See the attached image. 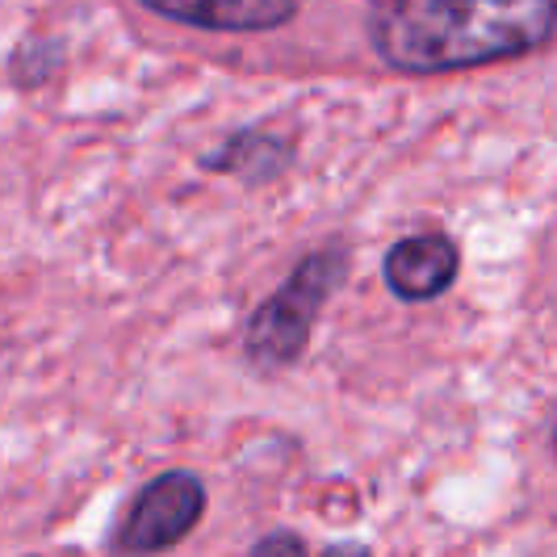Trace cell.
Masks as SVG:
<instances>
[{"instance_id": "6da1fadb", "label": "cell", "mask_w": 557, "mask_h": 557, "mask_svg": "<svg viewBox=\"0 0 557 557\" xmlns=\"http://www.w3.org/2000/svg\"><path fill=\"white\" fill-rule=\"evenodd\" d=\"M557 9L524 4H453V0H382L364 13L369 51L403 76H445L486 63L524 59L549 47Z\"/></svg>"}, {"instance_id": "30bf717a", "label": "cell", "mask_w": 557, "mask_h": 557, "mask_svg": "<svg viewBox=\"0 0 557 557\" xmlns=\"http://www.w3.org/2000/svg\"><path fill=\"white\" fill-rule=\"evenodd\" d=\"M29 557H38V554H29Z\"/></svg>"}, {"instance_id": "277c9868", "label": "cell", "mask_w": 557, "mask_h": 557, "mask_svg": "<svg viewBox=\"0 0 557 557\" xmlns=\"http://www.w3.org/2000/svg\"><path fill=\"white\" fill-rule=\"evenodd\" d=\"M457 277H461V244L441 226L403 235L382 256V281H386L391 298L407 302V307L445 298L457 285Z\"/></svg>"}, {"instance_id": "9c48e42d", "label": "cell", "mask_w": 557, "mask_h": 557, "mask_svg": "<svg viewBox=\"0 0 557 557\" xmlns=\"http://www.w3.org/2000/svg\"><path fill=\"white\" fill-rule=\"evenodd\" d=\"M319 557H373V549L361 545V541H335V545H327Z\"/></svg>"}, {"instance_id": "ba28073f", "label": "cell", "mask_w": 557, "mask_h": 557, "mask_svg": "<svg viewBox=\"0 0 557 557\" xmlns=\"http://www.w3.org/2000/svg\"><path fill=\"white\" fill-rule=\"evenodd\" d=\"M248 557H310V549H307V536H302V532L277 529V532H264V536L248 549Z\"/></svg>"}, {"instance_id": "7a4b0ae2", "label": "cell", "mask_w": 557, "mask_h": 557, "mask_svg": "<svg viewBox=\"0 0 557 557\" xmlns=\"http://www.w3.org/2000/svg\"><path fill=\"white\" fill-rule=\"evenodd\" d=\"M348 269H352V251L339 235L310 248L285 273L277 289L264 302L251 307L248 323H244L248 364L264 369V373H277V369H294L302 361L310 348V335H314V323L339 294V285L348 281Z\"/></svg>"}, {"instance_id": "52a82bcc", "label": "cell", "mask_w": 557, "mask_h": 557, "mask_svg": "<svg viewBox=\"0 0 557 557\" xmlns=\"http://www.w3.org/2000/svg\"><path fill=\"white\" fill-rule=\"evenodd\" d=\"M63 59H67V47H63V38H51V34H34L26 42H17V51L9 59V81L13 88H42V84H51L59 76V67H63Z\"/></svg>"}, {"instance_id": "3957f363", "label": "cell", "mask_w": 557, "mask_h": 557, "mask_svg": "<svg viewBox=\"0 0 557 557\" xmlns=\"http://www.w3.org/2000/svg\"><path fill=\"white\" fill-rule=\"evenodd\" d=\"M206 507H210V491L194 470H164L147 478L126 499V511L113 529V554L151 557L176 549L206 520Z\"/></svg>"}, {"instance_id": "5b68a950", "label": "cell", "mask_w": 557, "mask_h": 557, "mask_svg": "<svg viewBox=\"0 0 557 557\" xmlns=\"http://www.w3.org/2000/svg\"><path fill=\"white\" fill-rule=\"evenodd\" d=\"M147 13L214 34H269L298 17L294 0H143Z\"/></svg>"}, {"instance_id": "8992f818", "label": "cell", "mask_w": 557, "mask_h": 557, "mask_svg": "<svg viewBox=\"0 0 557 557\" xmlns=\"http://www.w3.org/2000/svg\"><path fill=\"white\" fill-rule=\"evenodd\" d=\"M298 160V139L264 131V126H244L219 139L206 156L201 168L214 176H239L244 185H273Z\"/></svg>"}]
</instances>
